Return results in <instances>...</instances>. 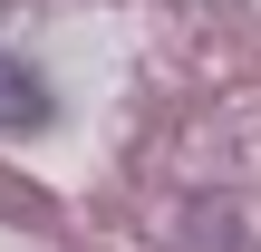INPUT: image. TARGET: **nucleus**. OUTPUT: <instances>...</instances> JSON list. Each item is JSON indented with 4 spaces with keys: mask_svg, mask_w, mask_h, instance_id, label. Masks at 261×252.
Masks as SVG:
<instances>
[{
    "mask_svg": "<svg viewBox=\"0 0 261 252\" xmlns=\"http://www.w3.org/2000/svg\"><path fill=\"white\" fill-rule=\"evenodd\" d=\"M0 126H48V87L29 68H0Z\"/></svg>",
    "mask_w": 261,
    "mask_h": 252,
    "instance_id": "1",
    "label": "nucleus"
}]
</instances>
